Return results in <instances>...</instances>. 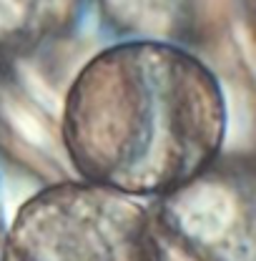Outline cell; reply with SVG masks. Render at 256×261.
Segmentation results:
<instances>
[{"mask_svg":"<svg viewBox=\"0 0 256 261\" xmlns=\"http://www.w3.org/2000/svg\"><path fill=\"white\" fill-rule=\"evenodd\" d=\"M61 128L83 181L163 198L214 168L226 98L214 70L184 45L131 38L81 68Z\"/></svg>","mask_w":256,"mask_h":261,"instance_id":"obj_1","label":"cell"},{"mask_svg":"<svg viewBox=\"0 0 256 261\" xmlns=\"http://www.w3.org/2000/svg\"><path fill=\"white\" fill-rule=\"evenodd\" d=\"M0 261H161L141 198L91 181L33 194L13 216Z\"/></svg>","mask_w":256,"mask_h":261,"instance_id":"obj_2","label":"cell"},{"mask_svg":"<svg viewBox=\"0 0 256 261\" xmlns=\"http://www.w3.org/2000/svg\"><path fill=\"white\" fill-rule=\"evenodd\" d=\"M106 18L136 40L184 45L214 20L221 0H98Z\"/></svg>","mask_w":256,"mask_h":261,"instance_id":"obj_3","label":"cell"},{"mask_svg":"<svg viewBox=\"0 0 256 261\" xmlns=\"http://www.w3.org/2000/svg\"><path fill=\"white\" fill-rule=\"evenodd\" d=\"M81 0H0V50H33L70 28Z\"/></svg>","mask_w":256,"mask_h":261,"instance_id":"obj_4","label":"cell"},{"mask_svg":"<svg viewBox=\"0 0 256 261\" xmlns=\"http://www.w3.org/2000/svg\"><path fill=\"white\" fill-rule=\"evenodd\" d=\"M246 13H249L251 28H254V33H256V0H246Z\"/></svg>","mask_w":256,"mask_h":261,"instance_id":"obj_5","label":"cell"}]
</instances>
